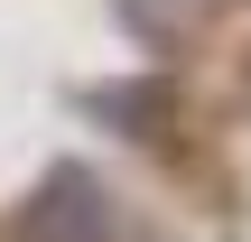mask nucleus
<instances>
[{
    "mask_svg": "<svg viewBox=\"0 0 251 242\" xmlns=\"http://www.w3.org/2000/svg\"><path fill=\"white\" fill-rule=\"evenodd\" d=\"M9 233H19V242H112V187H102V168L56 159V168L19 196Z\"/></svg>",
    "mask_w": 251,
    "mask_h": 242,
    "instance_id": "1",
    "label": "nucleus"
},
{
    "mask_svg": "<svg viewBox=\"0 0 251 242\" xmlns=\"http://www.w3.org/2000/svg\"><path fill=\"white\" fill-rule=\"evenodd\" d=\"M102 131H121V140H158L168 121H177V93L168 84H149V75H121V84H84L75 93Z\"/></svg>",
    "mask_w": 251,
    "mask_h": 242,
    "instance_id": "2",
    "label": "nucleus"
}]
</instances>
